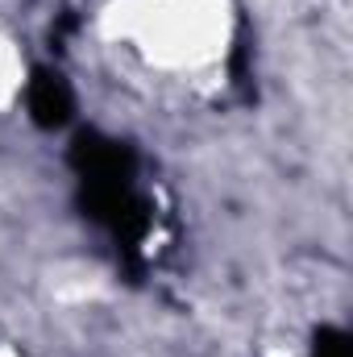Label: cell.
I'll return each mask as SVG.
<instances>
[{"mask_svg":"<svg viewBox=\"0 0 353 357\" xmlns=\"http://www.w3.org/2000/svg\"><path fill=\"white\" fill-rule=\"evenodd\" d=\"M96 38L137 79L158 88H212L241 38L237 0H104Z\"/></svg>","mask_w":353,"mask_h":357,"instance_id":"1","label":"cell"},{"mask_svg":"<svg viewBox=\"0 0 353 357\" xmlns=\"http://www.w3.org/2000/svg\"><path fill=\"white\" fill-rule=\"evenodd\" d=\"M29 84V63H25V50L17 42V33L8 29V21L0 17V112H8L21 91Z\"/></svg>","mask_w":353,"mask_h":357,"instance_id":"2","label":"cell"},{"mask_svg":"<svg viewBox=\"0 0 353 357\" xmlns=\"http://www.w3.org/2000/svg\"><path fill=\"white\" fill-rule=\"evenodd\" d=\"M0 357H29L25 349H17L13 341H0Z\"/></svg>","mask_w":353,"mask_h":357,"instance_id":"3","label":"cell"}]
</instances>
